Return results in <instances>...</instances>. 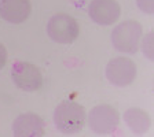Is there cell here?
Segmentation results:
<instances>
[{"instance_id":"cell-10","label":"cell","mask_w":154,"mask_h":137,"mask_svg":"<svg viewBox=\"0 0 154 137\" xmlns=\"http://www.w3.org/2000/svg\"><path fill=\"white\" fill-rule=\"evenodd\" d=\"M124 119L132 132L136 134H143L150 129V115L140 109H129L124 112Z\"/></svg>"},{"instance_id":"cell-11","label":"cell","mask_w":154,"mask_h":137,"mask_svg":"<svg viewBox=\"0 0 154 137\" xmlns=\"http://www.w3.org/2000/svg\"><path fill=\"white\" fill-rule=\"evenodd\" d=\"M153 33H149L146 37L143 38V41H142V51L143 54L146 55L147 59L150 61H154V51H153Z\"/></svg>"},{"instance_id":"cell-7","label":"cell","mask_w":154,"mask_h":137,"mask_svg":"<svg viewBox=\"0 0 154 137\" xmlns=\"http://www.w3.org/2000/svg\"><path fill=\"white\" fill-rule=\"evenodd\" d=\"M88 15L95 23L107 26L117 22L121 15V7L116 0H92L88 7Z\"/></svg>"},{"instance_id":"cell-5","label":"cell","mask_w":154,"mask_h":137,"mask_svg":"<svg viewBox=\"0 0 154 137\" xmlns=\"http://www.w3.org/2000/svg\"><path fill=\"white\" fill-rule=\"evenodd\" d=\"M11 78L17 88L25 92H35L43 84V76L38 67L28 62H15L11 67Z\"/></svg>"},{"instance_id":"cell-12","label":"cell","mask_w":154,"mask_h":137,"mask_svg":"<svg viewBox=\"0 0 154 137\" xmlns=\"http://www.w3.org/2000/svg\"><path fill=\"white\" fill-rule=\"evenodd\" d=\"M139 10L146 14H153L154 13V0H136Z\"/></svg>"},{"instance_id":"cell-8","label":"cell","mask_w":154,"mask_h":137,"mask_svg":"<svg viewBox=\"0 0 154 137\" xmlns=\"http://www.w3.org/2000/svg\"><path fill=\"white\" fill-rule=\"evenodd\" d=\"M44 121L35 112L18 115L13 124L14 136L17 137H40L44 134Z\"/></svg>"},{"instance_id":"cell-9","label":"cell","mask_w":154,"mask_h":137,"mask_svg":"<svg viewBox=\"0 0 154 137\" xmlns=\"http://www.w3.org/2000/svg\"><path fill=\"white\" fill-rule=\"evenodd\" d=\"M30 0H0V16L10 23L25 22L30 15Z\"/></svg>"},{"instance_id":"cell-3","label":"cell","mask_w":154,"mask_h":137,"mask_svg":"<svg viewBox=\"0 0 154 137\" xmlns=\"http://www.w3.org/2000/svg\"><path fill=\"white\" fill-rule=\"evenodd\" d=\"M47 33L58 44H72L80 33L77 21L69 14H55L47 25Z\"/></svg>"},{"instance_id":"cell-13","label":"cell","mask_w":154,"mask_h":137,"mask_svg":"<svg viewBox=\"0 0 154 137\" xmlns=\"http://www.w3.org/2000/svg\"><path fill=\"white\" fill-rule=\"evenodd\" d=\"M6 61H7V49H6V47L0 43V70L4 67Z\"/></svg>"},{"instance_id":"cell-4","label":"cell","mask_w":154,"mask_h":137,"mask_svg":"<svg viewBox=\"0 0 154 137\" xmlns=\"http://www.w3.org/2000/svg\"><path fill=\"white\" fill-rule=\"evenodd\" d=\"M120 124L119 111L109 104L94 107L88 114V125L91 130L98 134H109L117 129Z\"/></svg>"},{"instance_id":"cell-6","label":"cell","mask_w":154,"mask_h":137,"mask_svg":"<svg viewBox=\"0 0 154 137\" xmlns=\"http://www.w3.org/2000/svg\"><path fill=\"white\" fill-rule=\"evenodd\" d=\"M136 77V64L128 58H114L106 66V78L114 86H128Z\"/></svg>"},{"instance_id":"cell-2","label":"cell","mask_w":154,"mask_h":137,"mask_svg":"<svg viewBox=\"0 0 154 137\" xmlns=\"http://www.w3.org/2000/svg\"><path fill=\"white\" fill-rule=\"evenodd\" d=\"M143 28L136 21H125L114 28L112 32V43L114 48L125 54H136L139 49Z\"/></svg>"},{"instance_id":"cell-1","label":"cell","mask_w":154,"mask_h":137,"mask_svg":"<svg viewBox=\"0 0 154 137\" xmlns=\"http://www.w3.org/2000/svg\"><path fill=\"white\" fill-rule=\"evenodd\" d=\"M87 114L83 106L73 100H65L54 111V124L61 133L74 134L85 125Z\"/></svg>"}]
</instances>
